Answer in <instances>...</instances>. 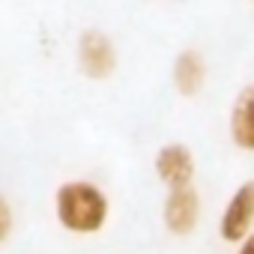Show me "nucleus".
Instances as JSON below:
<instances>
[{
	"instance_id": "nucleus-4",
	"label": "nucleus",
	"mask_w": 254,
	"mask_h": 254,
	"mask_svg": "<svg viewBox=\"0 0 254 254\" xmlns=\"http://www.w3.org/2000/svg\"><path fill=\"white\" fill-rule=\"evenodd\" d=\"M162 221L168 227V233L174 236H189L197 230L200 221V194L194 186L186 189H168L165 206H162Z\"/></svg>"
},
{
	"instance_id": "nucleus-10",
	"label": "nucleus",
	"mask_w": 254,
	"mask_h": 254,
	"mask_svg": "<svg viewBox=\"0 0 254 254\" xmlns=\"http://www.w3.org/2000/svg\"><path fill=\"white\" fill-rule=\"evenodd\" d=\"M251 3H254V0H251Z\"/></svg>"
},
{
	"instance_id": "nucleus-8",
	"label": "nucleus",
	"mask_w": 254,
	"mask_h": 254,
	"mask_svg": "<svg viewBox=\"0 0 254 254\" xmlns=\"http://www.w3.org/2000/svg\"><path fill=\"white\" fill-rule=\"evenodd\" d=\"M12 227H15V215H12V203L0 194V245H3L9 236H12Z\"/></svg>"
},
{
	"instance_id": "nucleus-7",
	"label": "nucleus",
	"mask_w": 254,
	"mask_h": 254,
	"mask_svg": "<svg viewBox=\"0 0 254 254\" xmlns=\"http://www.w3.org/2000/svg\"><path fill=\"white\" fill-rule=\"evenodd\" d=\"M206 84V60L194 51L186 48L174 60V87L183 99H194Z\"/></svg>"
},
{
	"instance_id": "nucleus-5",
	"label": "nucleus",
	"mask_w": 254,
	"mask_h": 254,
	"mask_svg": "<svg viewBox=\"0 0 254 254\" xmlns=\"http://www.w3.org/2000/svg\"><path fill=\"white\" fill-rule=\"evenodd\" d=\"M156 177L168 189H186L194 180V156L186 144H165L156 153Z\"/></svg>"
},
{
	"instance_id": "nucleus-1",
	"label": "nucleus",
	"mask_w": 254,
	"mask_h": 254,
	"mask_svg": "<svg viewBox=\"0 0 254 254\" xmlns=\"http://www.w3.org/2000/svg\"><path fill=\"white\" fill-rule=\"evenodd\" d=\"M54 215L63 230L78 233V236H93L105 230L111 203H108V194L96 183L69 180V183H60L54 191Z\"/></svg>"
},
{
	"instance_id": "nucleus-6",
	"label": "nucleus",
	"mask_w": 254,
	"mask_h": 254,
	"mask_svg": "<svg viewBox=\"0 0 254 254\" xmlns=\"http://www.w3.org/2000/svg\"><path fill=\"white\" fill-rule=\"evenodd\" d=\"M227 123H230V141L242 153H254V84L239 90Z\"/></svg>"
},
{
	"instance_id": "nucleus-3",
	"label": "nucleus",
	"mask_w": 254,
	"mask_h": 254,
	"mask_svg": "<svg viewBox=\"0 0 254 254\" xmlns=\"http://www.w3.org/2000/svg\"><path fill=\"white\" fill-rule=\"evenodd\" d=\"M251 227H254V180H245L221 209L218 236L224 242L239 245L242 239L251 236Z\"/></svg>"
},
{
	"instance_id": "nucleus-2",
	"label": "nucleus",
	"mask_w": 254,
	"mask_h": 254,
	"mask_svg": "<svg viewBox=\"0 0 254 254\" xmlns=\"http://www.w3.org/2000/svg\"><path fill=\"white\" fill-rule=\"evenodd\" d=\"M78 69L90 81H108L117 72L114 39L102 30H84L78 36Z\"/></svg>"
},
{
	"instance_id": "nucleus-9",
	"label": "nucleus",
	"mask_w": 254,
	"mask_h": 254,
	"mask_svg": "<svg viewBox=\"0 0 254 254\" xmlns=\"http://www.w3.org/2000/svg\"><path fill=\"white\" fill-rule=\"evenodd\" d=\"M236 254H254V233L239 242V251H236Z\"/></svg>"
}]
</instances>
